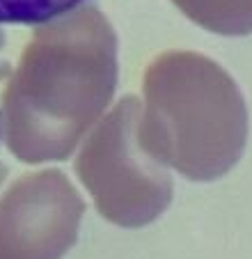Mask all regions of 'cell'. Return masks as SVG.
Returning <instances> with one entry per match:
<instances>
[{"label": "cell", "instance_id": "obj_1", "mask_svg": "<svg viewBox=\"0 0 252 259\" xmlns=\"http://www.w3.org/2000/svg\"><path fill=\"white\" fill-rule=\"evenodd\" d=\"M117 34L88 5L37 25L0 101L5 145L23 163L67 161L110 106Z\"/></svg>", "mask_w": 252, "mask_h": 259}, {"label": "cell", "instance_id": "obj_2", "mask_svg": "<svg viewBox=\"0 0 252 259\" xmlns=\"http://www.w3.org/2000/svg\"><path fill=\"white\" fill-rule=\"evenodd\" d=\"M138 142L160 165L193 181L227 175L247 142V108L236 80L195 51H167L147 67Z\"/></svg>", "mask_w": 252, "mask_h": 259}, {"label": "cell", "instance_id": "obj_3", "mask_svg": "<svg viewBox=\"0 0 252 259\" xmlns=\"http://www.w3.org/2000/svg\"><path fill=\"white\" fill-rule=\"evenodd\" d=\"M140 99L124 97L94 126L76 158V172L97 211L112 225L145 227L175 197L170 172L138 142Z\"/></svg>", "mask_w": 252, "mask_h": 259}, {"label": "cell", "instance_id": "obj_4", "mask_svg": "<svg viewBox=\"0 0 252 259\" xmlns=\"http://www.w3.org/2000/svg\"><path fill=\"white\" fill-rule=\"evenodd\" d=\"M82 215L85 202L64 172L21 177L0 197V259H62Z\"/></svg>", "mask_w": 252, "mask_h": 259}, {"label": "cell", "instance_id": "obj_5", "mask_svg": "<svg viewBox=\"0 0 252 259\" xmlns=\"http://www.w3.org/2000/svg\"><path fill=\"white\" fill-rule=\"evenodd\" d=\"M193 23L223 37L252 34V0H172Z\"/></svg>", "mask_w": 252, "mask_h": 259}, {"label": "cell", "instance_id": "obj_6", "mask_svg": "<svg viewBox=\"0 0 252 259\" xmlns=\"http://www.w3.org/2000/svg\"><path fill=\"white\" fill-rule=\"evenodd\" d=\"M90 0H0V25H41Z\"/></svg>", "mask_w": 252, "mask_h": 259}]
</instances>
